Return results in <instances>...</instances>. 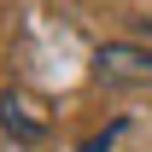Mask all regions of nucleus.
Returning a JSON list of instances; mask_svg holds the SVG:
<instances>
[{
    "label": "nucleus",
    "mask_w": 152,
    "mask_h": 152,
    "mask_svg": "<svg viewBox=\"0 0 152 152\" xmlns=\"http://www.w3.org/2000/svg\"><path fill=\"white\" fill-rule=\"evenodd\" d=\"M0 129L12 134L18 146H35V140H47V105L35 94L12 88V94H0Z\"/></svg>",
    "instance_id": "f257e3e1"
},
{
    "label": "nucleus",
    "mask_w": 152,
    "mask_h": 152,
    "mask_svg": "<svg viewBox=\"0 0 152 152\" xmlns=\"http://www.w3.org/2000/svg\"><path fill=\"white\" fill-rule=\"evenodd\" d=\"M94 70L105 82H134V88H146L152 82V53L146 47H129V41H105L94 53Z\"/></svg>",
    "instance_id": "f03ea898"
}]
</instances>
